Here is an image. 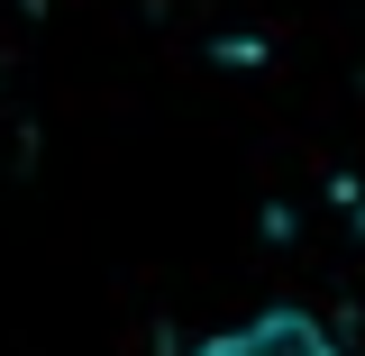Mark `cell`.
I'll return each mask as SVG.
<instances>
[{
	"mask_svg": "<svg viewBox=\"0 0 365 356\" xmlns=\"http://www.w3.org/2000/svg\"><path fill=\"white\" fill-rule=\"evenodd\" d=\"M182 356H347V347L311 311H256V320H237V329H220V338H201Z\"/></svg>",
	"mask_w": 365,
	"mask_h": 356,
	"instance_id": "6da1fadb",
	"label": "cell"
},
{
	"mask_svg": "<svg viewBox=\"0 0 365 356\" xmlns=\"http://www.w3.org/2000/svg\"><path fill=\"white\" fill-rule=\"evenodd\" d=\"M356 238H365V201H356Z\"/></svg>",
	"mask_w": 365,
	"mask_h": 356,
	"instance_id": "7a4b0ae2",
	"label": "cell"
}]
</instances>
